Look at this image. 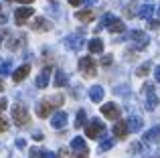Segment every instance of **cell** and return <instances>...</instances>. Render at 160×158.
Instances as JSON below:
<instances>
[{
  "mask_svg": "<svg viewBox=\"0 0 160 158\" xmlns=\"http://www.w3.org/2000/svg\"><path fill=\"white\" fill-rule=\"evenodd\" d=\"M18 45H20L18 39H10V41H8V49H16Z\"/></svg>",
  "mask_w": 160,
  "mask_h": 158,
  "instance_id": "836d02e7",
  "label": "cell"
},
{
  "mask_svg": "<svg viewBox=\"0 0 160 158\" xmlns=\"http://www.w3.org/2000/svg\"><path fill=\"white\" fill-rule=\"evenodd\" d=\"M152 14H154V4H144V6L138 10V16H140V18H146V20L152 18Z\"/></svg>",
  "mask_w": 160,
  "mask_h": 158,
  "instance_id": "d6986e66",
  "label": "cell"
},
{
  "mask_svg": "<svg viewBox=\"0 0 160 158\" xmlns=\"http://www.w3.org/2000/svg\"><path fill=\"white\" fill-rule=\"evenodd\" d=\"M102 114L103 118H109V120H120V107L116 106V103H103L102 106Z\"/></svg>",
  "mask_w": 160,
  "mask_h": 158,
  "instance_id": "8992f818",
  "label": "cell"
},
{
  "mask_svg": "<svg viewBox=\"0 0 160 158\" xmlns=\"http://www.w3.org/2000/svg\"><path fill=\"white\" fill-rule=\"evenodd\" d=\"M89 97H91V101H95V103L102 101L103 99V87L102 85H93L89 89Z\"/></svg>",
  "mask_w": 160,
  "mask_h": 158,
  "instance_id": "ac0fdd59",
  "label": "cell"
},
{
  "mask_svg": "<svg viewBox=\"0 0 160 158\" xmlns=\"http://www.w3.org/2000/svg\"><path fill=\"white\" fill-rule=\"evenodd\" d=\"M51 126L55 128V130H61V128L67 126V114L65 111H57V114L51 118Z\"/></svg>",
  "mask_w": 160,
  "mask_h": 158,
  "instance_id": "7c38bea8",
  "label": "cell"
},
{
  "mask_svg": "<svg viewBox=\"0 0 160 158\" xmlns=\"http://www.w3.org/2000/svg\"><path fill=\"white\" fill-rule=\"evenodd\" d=\"M32 16V8L31 6H22V8H16L14 10V20L16 24H24V20Z\"/></svg>",
  "mask_w": 160,
  "mask_h": 158,
  "instance_id": "52a82bcc",
  "label": "cell"
},
{
  "mask_svg": "<svg viewBox=\"0 0 160 158\" xmlns=\"http://www.w3.org/2000/svg\"><path fill=\"white\" fill-rule=\"evenodd\" d=\"M12 120H14L16 126H27L28 122H31V116H28V110L22 106V103H16L14 107H12Z\"/></svg>",
  "mask_w": 160,
  "mask_h": 158,
  "instance_id": "6da1fadb",
  "label": "cell"
},
{
  "mask_svg": "<svg viewBox=\"0 0 160 158\" xmlns=\"http://www.w3.org/2000/svg\"><path fill=\"white\" fill-rule=\"evenodd\" d=\"M4 89V83H2V79H0V91H2Z\"/></svg>",
  "mask_w": 160,
  "mask_h": 158,
  "instance_id": "7dc6e473",
  "label": "cell"
},
{
  "mask_svg": "<svg viewBox=\"0 0 160 158\" xmlns=\"http://www.w3.org/2000/svg\"><path fill=\"white\" fill-rule=\"evenodd\" d=\"M113 134H116L118 140H124L126 136H128V126H126V122L118 120V122L113 124Z\"/></svg>",
  "mask_w": 160,
  "mask_h": 158,
  "instance_id": "9a60e30c",
  "label": "cell"
},
{
  "mask_svg": "<svg viewBox=\"0 0 160 158\" xmlns=\"http://www.w3.org/2000/svg\"><path fill=\"white\" fill-rule=\"evenodd\" d=\"M93 10L91 8H85V10H77L75 12V18L81 20V22H89V20H93Z\"/></svg>",
  "mask_w": 160,
  "mask_h": 158,
  "instance_id": "e0dca14e",
  "label": "cell"
},
{
  "mask_svg": "<svg viewBox=\"0 0 160 158\" xmlns=\"http://www.w3.org/2000/svg\"><path fill=\"white\" fill-rule=\"evenodd\" d=\"M87 49H89V53H103V43L99 39H91L87 43Z\"/></svg>",
  "mask_w": 160,
  "mask_h": 158,
  "instance_id": "44dd1931",
  "label": "cell"
},
{
  "mask_svg": "<svg viewBox=\"0 0 160 158\" xmlns=\"http://www.w3.org/2000/svg\"><path fill=\"white\" fill-rule=\"evenodd\" d=\"M108 28H109V32H124V31H126V24L122 22V20H118V18H116Z\"/></svg>",
  "mask_w": 160,
  "mask_h": 158,
  "instance_id": "cb8c5ba5",
  "label": "cell"
},
{
  "mask_svg": "<svg viewBox=\"0 0 160 158\" xmlns=\"http://www.w3.org/2000/svg\"><path fill=\"white\" fill-rule=\"evenodd\" d=\"M158 158H160V156H158Z\"/></svg>",
  "mask_w": 160,
  "mask_h": 158,
  "instance_id": "816d5d0a",
  "label": "cell"
},
{
  "mask_svg": "<svg viewBox=\"0 0 160 158\" xmlns=\"http://www.w3.org/2000/svg\"><path fill=\"white\" fill-rule=\"evenodd\" d=\"M144 142H148V144L160 142V124H158V126H154V128H150V130L146 132V134H144Z\"/></svg>",
  "mask_w": 160,
  "mask_h": 158,
  "instance_id": "4fadbf2b",
  "label": "cell"
},
{
  "mask_svg": "<svg viewBox=\"0 0 160 158\" xmlns=\"http://www.w3.org/2000/svg\"><path fill=\"white\" fill-rule=\"evenodd\" d=\"M6 106H8V101H6V99H0V111H2V110H6Z\"/></svg>",
  "mask_w": 160,
  "mask_h": 158,
  "instance_id": "74e56055",
  "label": "cell"
},
{
  "mask_svg": "<svg viewBox=\"0 0 160 158\" xmlns=\"http://www.w3.org/2000/svg\"><path fill=\"white\" fill-rule=\"evenodd\" d=\"M16 146H18V148H24V146H27V142H24V140H16Z\"/></svg>",
  "mask_w": 160,
  "mask_h": 158,
  "instance_id": "ab89813d",
  "label": "cell"
},
{
  "mask_svg": "<svg viewBox=\"0 0 160 158\" xmlns=\"http://www.w3.org/2000/svg\"><path fill=\"white\" fill-rule=\"evenodd\" d=\"M49 101L53 103V107H59V106H63V101H65V97H63L61 93H57V95H53V97H49Z\"/></svg>",
  "mask_w": 160,
  "mask_h": 158,
  "instance_id": "83f0119b",
  "label": "cell"
},
{
  "mask_svg": "<svg viewBox=\"0 0 160 158\" xmlns=\"http://www.w3.org/2000/svg\"><path fill=\"white\" fill-rule=\"evenodd\" d=\"M109 148H113V138H103L102 144H99V150L106 152V150H109Z\"/></svg>",
  "mask_w": 160,
  "mask_h": 158,
  "instance_id": "484cf974",
  "label": "cell"
},
{
  "mask_svg": "<svg viewBox=\"0 0 160 158\" xmlns=\"http://www.w3.org/2000/svg\"><path fill=\"white\" fill-rule=\"evenodd\" d=\"M73 158H87L85 152H77V154H73Z\"/></svg>",
  "mask_w": 160,
  "mask_h": 158,
  "instance_id": "60d3db41",
  "label": "cell"
},
{
  "mask_svg": "<svg viewBox=\"0 0 160 158\" xmlns=\"http://www.w3.org/2000/svg\"><path fill=\"white\" fill-rule=\"evenodd\" d=\"M69 4H71V6H79V4H81V0H69Z\"/></svg>",
  "mask_w": 160,
  "mask_h": 158,
  "instance_id": "b9f144b4",
  "label": "cell"
},
{
  "mask_svg": "<svg viewBox=\"0 0 160 158\" xmlns=\"http://www.w3.org/2000/svg\"><path fill=\"white\" fill-rule=\"evenodd\" d=\"M134 14H136V2H130V6H126V16L132 18Z\"/></svg>",
  "mask_w": 160,
  "mask_h": 158,
  "instance_id": "f546056e",
  "label": "cell"
},
{
  "mask_svg": "<svg viewBox=\"0 0 160 158\" xmlns=\"http://www.w3.org/2000/svg\"><path fill=\"white\" fill-rule=\"evenodd\" d=\"M85 2H87V4H95V2H98V0H85Z\"/></svg>",
  "mask_w": 160,
  "mask_h": 158,
  "instance_id": "bcb514c9",
  "label": "cell"
},
{
  "mask_svg": "<svg viewBox=\"0 0 160 158\" xmlns=\"http://www.w3.org/2000/svg\"><path fill=\"white\" fill-rule=\"evenodd\" d=\"M71 148L77 150V152H85V154H87V144H85L83 138H73V140H71Z\"/></svg>",
  "mask_w": 160,
  "mask_h": 158,
  "instance_id": "ffe728a7",
  "label": "cell"
},
{
  "mask_svg": "<svg viewBox=\"0 0 160 158\" xmlns=\"http://www.w3.org/2000/svg\"><path fill=\"white\" fill-rule=\"evenodd\" d=\"M31 158H45V156H43V150H39V148H32V150H31Z\"/></svg>",
  "mask_w": 160,
  "mask_h": 158,
  "instance_id": "1f68e13d",
  "label": "cell"
},
{
  "mask_svg": "<svg viewBox=\"0 0 160 158\" xmlns=\"http://www.w3.org/2000/svg\"><path fill=\"white\" fill-rule=\"evenodd\" d=\"M113 20H116V16H113V14H109V12H106V14L102 16V22H99V24H98V28H95V32H98V31H102L103 27H109V24H112Z\"/></svg>",
  "mask_w": 160,
  "mask_h": 158,
  "instance_id": "603a6c76",
  "label": "cell"
},
{
  "mask_svg": "<svg viewBox=\"0 0 160 158\" xmlns=\"http://www.w3.org/2000/svg\"><path fill=\"white\" fill-rule=\"evenodd\" d=\"M43 156H45V158H57L53 152H49V150H43Z\"/></svg>",
  "mask_w": 160,
  "mask_h": 158,
  "instance_id": "8d00e7d4",
  "label": "cell"
},
{
  "mask_svg": "<svg viewBox=\"0 0 160 158\" xmlns=\"http://www.w3.org/2000/svg\"><path fill=\"white\" fill-rule=\"evenodd\" d=\"M16 2H20V4H31L32 0H16Z\"/></svg>",
  "mask_w": 160,
  "mask_h": 158,
  "instance_id": "ee69618b",
  "label": "cell"
},
{
  "mask_svg": "<svg viewBox=\"0 0 160 158\" xmlns=\"http://www.w3.org/2000/svg\"><path fill=\"white\" fill-rule=\"evenodd\" d=\"M57 158H65V152H61V154H59Z\"/></svg>",
  "mask_w": 160,
  "mask_h": 158,
  "instance_id": "c3c4849f",
  "label": "cell"
},
{
  "mask_svg": "<svg viewBox=\"0 0 160 158\" xmlns=\"http://www.w3.org/2000/svg\"><path fill=\"white\" fill-rule=\"evenodd\" d=\"M126 126H128L130 132H140L142 130V118L140 116H132V118L126 122Z\"/></svg>",
  "mask_w": 160,
  "mask_h": 158,
  "instance_id": "2e32d148",
  "label": "cell"
},
{
  "mask_svg": "<svg viewBox=\"0 0 160 158\" xmlns=\"http://www.w3.org/2000/svg\"><path fill=\"white\" fill-rule=\"evenodd\" d=\"M8 130V122H6V118H2V116H0V134H2V132H6Z\"/></svg>",
  "mask_w": 160,
  "mask_h": 158,
  "instance_id": "4dcf8cb0",
  "label": "cell"
},
{
  "mask_svg": "<svg viewBox=\"0 0 160 158\" xmlns=\"http://www.w3.org/2000/svg\"><path fill=\"white\" fill-rule=\"evenodd\" d=\"M158 16H160V8H158Z\"/></svg>",
  "mask_w": 160,
  "mask_h": 158,
  "instance_id": "681fc988",
  "label": "cell"
},
{
  "mask_svg": "<svg viewBox=\"0 0 160 158\" xmlns=\"http://www.w3.org/2000/svg\"><path fill=\"white\" fill-rule=\"evenodd\" d=\"M79 71L83 73L85 77H93L95 73V61H93V57H81L79 59Z\"/></svg>",
  "mask_w": 160,
  "mask_h": 158,
  "instance_id": "277c9868",
  "label": "cell"
},
{
  "mask_svg": "<svg viewBox=\"0 0 160 158\" xmlns=\"http://www.w3.org/2000/svg\"><path fill=\"white\" fill-rule=\"evenodd\" d=\"M109 63H112V55H106V57L102 59V65H106V67H108Z\"/></svg>",
  "mask_w": 160,
  "mask_h": 158,
  "instance_id": "e575fe53",
  "label": "cell"
},
{
  "mask_svg": "<svg viewBox=\"0 0 160 158\" xmlns=\"http://www.w3.org/2000/svg\"><path fill=\"white\" fill-rule=\"evenodd\" d=\"M4 22V14H2V6H0V24Z\"/></svg>",
  "mask_w": 160,
  "mask_h": 158,
  "instance_id": "f6af8a7d",
  "label": "cell"
},
{
  "mask_svg": "<svg viewBox=\"0 0 160 158\" xmlns=\"http://www.w3.org/2000/svg\"><path fill=\"white\" fill-rule=\"evenodd\" d=\"M28 73H31V65H20L18 69H16L14 73H12V79H14V83H20L22 79H27L28 77Z\"/></svg>",
  "mask_w": 160,
  "mask_h": 158,
  "instance_id": "5bb4252c",
  "label": "cell"
},
{
  "mask_svg": "<svg viewBox=\"0 0 160 158\" xmlns=\"http://www.w3.org/2000/svg\"><path fill=\"white\" fill-rule=\"evenodd\" d=\"M8 73H10V61H2L0 63V77L8 75Z\"/></svg>",
  "mask_w": 160,
  "mask_h": 158,
  "instance_id": "f1b7e54d",
  "label": "cell"
},
{
  "mask_svg": "<svg viewBox=\"0 0 160 158\" xmlns=\"http://www.w3.org/2000/svg\"><path fill=\"white\" fill-rule=\"evenodd\" d=\"M148 27H150V28H154V31H156V28L160 27V22H158V20H150V22H148Z\"/></svg>",
  "mask_w": 160,
  "mask_h": 158,
  "instance_id": "d590c367",
  "label": "cell"
},
{
  "mask_svg": "<svg viewBox=\"0 0 160 158\" xmlns=\"http://www.w3.org/2000/svg\"><path fill=\"white\" fill-rule=\"evenodd\" d=\"M130 150H132V152H136V154H138V152H142V144H140V142H134L132 146H130Z\"/></svg>",
  "mask_w": 160,
  "mask_h": 158,
  "instance_id": "d6a6232c",
  "label": "cell"
},
{
  "mask_svg": "<svg viewBox=\"0 0 160 158\" xmlns=\"http://www.w3.org/2000/svg\"><path fill=\"white\" fill-rule=\"evenodd\" d=\"M67 47L69 49H73V51H81V47L85 45V39H83L81 35H71V37H67Z\"/></svg>",
  "mask_w": 160,
  "mask_h": 158,
  "instance_id": "9c48e42d",
  "label": "cell"
},
{
  "mask_svg": "<svg viewBox=\"0 0 160 158\" xmlns=\"http://www.w3.org/2000/svg\"><path fill=\"white\" fill-rule=\"evenodd\" d=\"M32 138H35V140H43V134H41V132H37V134H32Z\"/></svg>",
  "mask_w": 160,
  "mask_h": 158,
  "instance_id": "7bdbcfd3",
  "label": "cell"
},
{
  "mask_svg": "<svg viewBox=\"0 0 160 158\" xmlns=\"http://www.w3.org/2000/svg\"><path fill=\"white\" fill-rule=\"evenodd\" d=\"M85 118H87V114L83 110H79L77 111V120H75V128H81L83 124H85Z\"/></svg>",
  "mask_w": 160,
  "mask_h": 158,
  "instance_id": "4316f807",
  "label": "cell"
},
{
  "mask_svg": "<svg viewBox=\"0 0 160 158\" xmlns=\"http://www.w3.org/2000/svg\"><path fill=\"white\" fill-rule=\"evenodd\" d=\"M53 111V103L47 99H41L39 103H37V114H39V118H49V114Z\"/></svg>",
  "mask_w": 160,
  "mask_h": 158,
  "instance_id": "ba28073f",
  "label": "cell"
},
{
  "mask_svg": "<svg viewBox=\"0 0 160 158\" xmlns=\"http://www.w3.org/2000/svg\"><path fill=\"white\" fill-rule=\"evenodd\" d=\"M55 85H57V87L67 85V75H65L63 69H57V71H55Z\"/></svg>",
  "mask_w": 160,
  "mask_h": 158,
  "instance_id": "7402d4cb",
  "label": "cell"
},
{
  "mask_svg": "<svg viewBox=\"0 0 160 158\" xmlns=\"http://www.w3.org/2000/svg\"><path fill=\"white\" fill-rule=\"evenodd\" d=\"M0 45H2V39H0Z\"/></svg>",
  "mask_w": 160,
  "mask_h": 158,
  "instance_id": "f907efd6",
  "label": "cell"
},
{
  "mask_svg": "<svg viewBox=\"0 0 160 158\" xmlns=\"http://www.w3.org/2000/svg\"><path fill=\"white\" fill-rule=\"evenodd\" d=\"M142 93L146 95V110L152 111L154 107L158 106V97H156V93H154V85H152V83H144Z\"/></svg>",
  "mask_w": 160,
  "mask_h": 158,
  "instance_id": "3957f363",
  "label": "cell"
},
{
  "mask_svg": "<svg viewBox=\"0 0 160 158\" xmlns=\"http://www.w3.org/2000/svg\"><path fill=\"white\" fill-rule=\"evenodd\" d=\"M154 77H156V81H160V65L154 69Z\"/></svg>",
  "mask_w": 160,
  "mask_h": 158,
  "instance_id": "f35d334b",
  "label": "cell"
},
{
  "mask_svg": "<svg viewBox=\"0 0 160 158\" xmlns=\"http://www.w3.org/2000/svg\"><path fill=\"white\" fill-rule=\"evenodd\" d=\"M85 134H87V138L98 140V138H102V136L106 134V126H103V122H99V120L95 118L85 126Z\"/></svg>",
  "mask_w": 160,
  "mask_h": 158,
  "instance_id": "7a4b0ae2",
  "label": "cell"
},
{
  "mask_svg": "<svg viewBox=\"0 0 160 158\" xmlns=\"http://www.w3.org/2000/svg\"><path fill=\"white\" fill-rule=\"evenodd\" d=\"M51 27L53 24L49 22L47 18H43V16H39V18H35L31 22V28L32 31H39V32H43V31H51Z\"/></svg>",
  "mask_w": 160,
  "mask_h": 158,
  "instance_id": "8fae6325",
  "label": "cell"
},
{
  "mask_svg": "<svg viewBox=\"0 0 160 158\" xmlns=\"http://www.w3.org/2000/svg\"><path fill=\"white\" fill-rule=\"evenodd\" d=\"M130 41L136 45V49H144L150 39L146 37V32H142V31H132L130 32Z\"/></svg>",
  "mask_w": 160,
  "mask_h": 158,
  "instance_id": "5b68a950",
  "label": "cell"
},
{
  "mask_svg": "<svg viewBox=\"0 0 160 158\" xmlns=\"http://www.w3.org/2000/svg\"><path fill=\"white\" fill-rule=\"evenodd\" d=\"M49 79H51V67H45L43 71L39 73V77H37L35 85L39 87V89H45V87L49 85Z\"/></svg>",
  "mask_w": 160,
  "mask_h": 158,
  "instance_id": "30bf717a",
  "label": "cell"
},
{
  "mask_svg": "<svg viewBox=\"0 0 160 158\" xmlns=\"http://www.w3.org/2000/svg\"><path fill=\"white\" fill-rule=\"evenodd\" d=\"M150 67H152V63H150V61H146V63H142L140 67H138L136 75H138V77H144V75H148V73H150Z\"/></svg>",
  "mask_w": 160,
  "mask_h": 158,
  "instance_id": "d4e9b609",
  "label": "cell"
}]
</instances>
